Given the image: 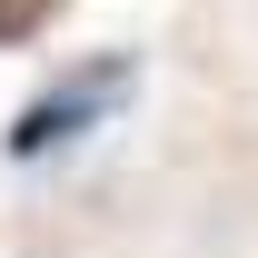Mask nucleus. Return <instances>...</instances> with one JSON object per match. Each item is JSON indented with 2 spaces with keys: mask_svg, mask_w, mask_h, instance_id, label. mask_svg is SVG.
Segmentation results:
<instances>
[{
  "mask_svg": "<svg viewBox=\"0 0 258 258\" xmlns=\"http://www.w3.org/2000/svg\"><path fill=\"white\" fill-rule=\"evenodd\" d=\"M40 10H50V0H0V40H20V30L40 20Z\"/></svg>",
  "mask_w": 258,
  "mask_h": 258,
  "instance_id": "nucleus-2",
  "label": "nucleus"
},
{
  "mask_svg": "<svg viewBox=\"0 0 258 258\" xmlns=\"http://www.w3.org/2000/svg\"><path fill=\"white\" fill-rule=\"evenodd\" d=\"M129 90V60H90V70H70L60 90H40L20 119H10V159H40V149H70L80 129L109 109V99Z\"/></svg>",
  "mask_w": 258,
  "mask_h": 258,
  "instance_id": "nucleus-1",
  "label": "nucleus"
}]
</instances>
